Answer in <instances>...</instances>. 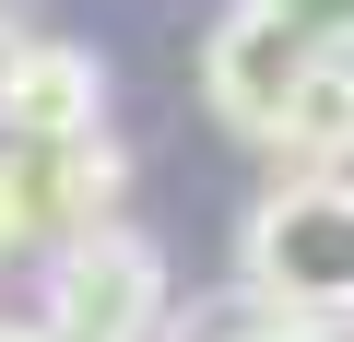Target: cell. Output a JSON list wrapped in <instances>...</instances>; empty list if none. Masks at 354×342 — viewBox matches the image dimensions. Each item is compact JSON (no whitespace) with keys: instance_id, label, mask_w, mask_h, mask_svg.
<instances>
[{"instance_id":"cell-1","label":"cell","mask_w":354,"mask_h":342,"mask_svg":"<svg viewBox=\"0 0 354 342\" xmlns=\"http://www.w3.org/2000/svg\"><path fill=\"white\" fill-rule=\"evenodd\" d=\"M236 272L272 319L319 330V319H354V189L330 178V165H307V178L260 189L248 236H236Z\"/></svg>"},{"instance_id":"cell-2","label":"cell","mask_w":354,"mask_h":342,"mask_svg":"<svg viewBox=\"0 0 354 342\" xmlns=\"http://www.w3.org/2000/svg\"><path fill=\"white\" fill-rule=\"evenodd\" d=\"M319 71H330V48L283 36L272 12H225V24H213V48H201V95H213L248 142H295V118H307Z\"/></svg>"},{"instance_id":"cell-3","label":"cell","mask_w":354,"mask_h":342,"mask_svg":"<svg viewBox=\"0 0 354 342\" xmlns=\"http://www.w3.org/2000/svg\"><path fill=\"white\" fill-rule=\"evenodd\" d=\"M153 307H165L153 248H130V236H106V225L59 248V283H48V330H59V342H142Z\"/></svg>"},{"instance_id":"cell-4","label":"cell","mask_w":354,"mask_h":342,"mask_svg":"<svg viewBox=\"0 0 354 342\" xmlns=\"http://www.w3.org/2000/svg\"><path fill=\"white\" fill-rule=\"evenodd\" d=\"M95 106H106V71L83 48H24L0 95V142H95Z\"/></svg>"},{"instance_id":"cell-5","label":"cell","mask_w":354,"mask_h":342,"mask_svg":"<svg viewBox=\"0 0 354 342\" xmlns=\"http://www.w3.org/2000/svg\"><path fill=\"white\" fill-rule=\"evenodd\" d=\"M248 12H272L283 36H307V48H330V59H354V0H248Z\"/></svg>"},{"instance_id":"cell-6","label":"cell","mask_w":354,"mask_h":342,"mask_svg":"<svg viewBox=\"0 0 354 342\" xmlns=\"http://www.w3.org/2000/svg\"><path fill=\"white\" fill-rule=\"evenodd\" d=\"M24 236H48V201H36V165L0 142V260H12Z\"/></svg>"},{"instance_id":"cell-7","label":"cell","mask_w":354,"mask_h":342,"mask_svg":"<svg viewBox=\"0 0 354 342\" xmlns=\"http://www.w3.org/2000/svg\"><path fill=\"white\" fill-rule=\"evenodd\" d=\"M236 342H319V330H295V319H260V330H236Z\"/></svg>"},{"instance_id":"cell-8","label":"cell","mask_w":354,"mask_h":342,"mask_svg":"<svg viewBox=\"0 0 354 342\" xmlns=\"http://www.w3.org/2000/svg\"><path fill=\"white\" fill-rule=\"evenodd\" d=\"M12 71H24V36H12V24H0V95H12Z\"/></svg>"},{"instance_id":"cell-9","label":"cell","mask_w":354,"mask_h":342,"mask_svg":"<svg viewBox=\"0 0 354 342\" xmlns=\"http://www.w3.org/2000/svg\"><path fill=\"white\" fill-rule=\"evenodd\" d=\"M0 342H24V330H0Z\"/></svg>"}]
</instances>
